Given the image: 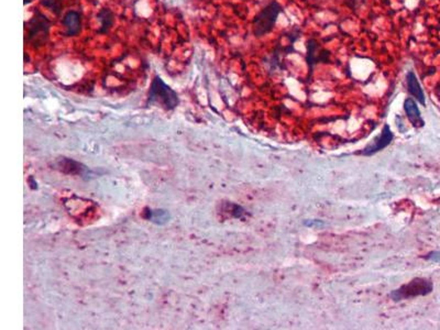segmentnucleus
Returning <instances> with one entry per match:
<instances>
[{"label":"nucleus","instance_id":"nucleus-1","mask_svg":"<svg viewBox=\"0 0 440 330\" xmlns=\"http://www.w3.org/2000/svg\"><path fill=\"white\" fill-rule=\"evenodd\" d=\"M51 25V20L42 11L35 9L33 16L25 23V43H28L33 49L43 47L49 41Z\"/></svg>","mask_w":440,"mask_h":330},{"label":"nucleus","instance_id":"nucleus-2","mask_svg":"<svg viewBox=\"0 0 440 330\" xmlns=\"http://www.w3.org/2000/svg\"><path fill=\"white\" fill-rule=\"evenodd\" d=\"M283 11L282 6L276 0L270 2L258 12L252 20V32L255 38H262L272 32L276 24L277 18Z\"/></svg>","mask_w":440,"mask_h":330},{"label":"nucleus","instance_id":"nucleus-3","mask_svg":"<svg viewBox=\"0 0 440 330\" xmlns=\"http://www.w3.org/2000/svg\"><path fill=\"white\" fill-rule=\"evenodd\" d=\"M179 96L160 76H155L149 92V102L157 104L166 110H172L179 105Z\"/></svg>","mask_w":440,"mask_h":330},{"label":"nucleus","instance_id":"nucleus-4","mask_svg":"<svg viewBox=\"0 0 440 330\" xmlns=\"http://www.w3.org/2000/svg\"><path fill=\"white\" fill-rule=\"evenodd\" d=\"M432 288H434V285H432L431 281L417 278L412 280L409 283L402 285L397 290H394L390 294V296L394 301H399L418 296H426L432 292Z\"/></svg>","mask_w":440,"mask_h":330},{"label":"nucleus","instance_id":"nucleus-5","mask_svg":"<svg viewBox=\"0 0 440 330\" xmlns=\"http://www.w3.org/2000/svg\"><path fill=\"white\" fill-rule=\"evenodd\" d=\"M293 43H288L287 45H282L281 42L276 44L273 52L263 60V63L266 65L267 70L270 74H275L277 72H283L286 70L285 67V59L289 54L296 53Z\"/></svg>","mask_w":440,"mask_h":330},{"label":"nucleus","instance_id":"nucleus-6","mask_svg":"<svg viewBox=\"0 0 440 330\" xmlns=\"http://www.w3.org/2000/svg\"><path fill=\"white\" fill-rule=\"evenodd\" d=\"M306 63L308 66V75L310 76L318 63H330V52L321 49L319 43L315 39H309L306 42Z\"/></svg>","mask_w":440,"mask_h":330},{"label":"nucleus","instance_id":"nucleus-7","mask_svg":"<svg viewBox=\"0 0 440 330\" xmlns=\"http://www.w3.org/2000/svg\"><path fill=\"white\" fill-rule=\"evenodd\" d=\"M393 138L394 135L393 132H392L390 126L384 125L381 134H378L375 139L369 144V146H367L363 149L362 154L370 156L377 153L378 151H382L383 149L390 146V143L392 142V140H393Z\"/></svg>","mask_w":440,"mask_h":330},{"label":"nucleus","instance_id":"nucleus-8","mask_svg":"<svg viewBox=\"0 0 440 330\" xmlns=\"http://www.w3.org/2000/svg\"><path fill=\"white\" fill-rule=\"evenodd\" d=\"M62 24L66 37H76L82 31V15L77 10L67 11L62 18Z\"/></svg>","mask_w":440,"mask_h":330},{"label":"nucleus","instance_id":"nucleus-9","mask_svg":"<svg viewBox=\"0 0 440 330\" xmlns=\"http://www.w3.org/2000/svg\"><path fill=\"white\" fill-rule=\"evenodd\" d=\"M404 110L413 127L422 128L425 126V121L422 118L421 110H419L414 99L408 97L404 100Z\"/></svg>","mask_w":440,"mask_h":330},{"label":"nucleus","instance_id":"nucleus-10","mask_svg":"<svg viewBox=\"0 0 440 330\" xmlns=\"http://www.w3.org/2000/svg\"><path fill=\"white\" fill-rule=\"evenodd\" d=\"M406 82H407V91L408 93L414 97L419 104L426 106V97L423 88L419 84V80L416 77V74L409 71L407 74H406Z\"/></svg>","mask_w":440,"mask_h":330},{"label":"nucleus","instance_id":"nucleus-11","mask_svg":"<svg viewBox=\"0 0 440 330\" xmlns=\"http://www.w3.org/2000/svg\"><path fill=\"white\" fill-rule=\"evenodd\" d=\"M96 20L99 23V28L97 29V33L98 34H106L110 31L111 28L113 26L114 23V13L111 9L109 8H101L97 16H96Z\"/></svg>","mask_w":440,"mask_h":330},{"label":"nucleus","instance_id":"nucleus-12","mask_svg":"<svg viewBox=\"0 0 440 330\" xmlns=\"http://www.w3.org/2000/svg\"><path fill=\"white\" fill-rule=\"evenodd\" d=\"M40 3L56 17H60L62 13L64 0H40Z\"/></svg>","mask_w":440,"mask_h":330},{"label":"nucleus","instance_id":"nucleus-13","mask_svg":"<svg viewBox=\"0 0 440 330\" xmlns=\"http://www.w3.org/2000/svg\"><path fill=\"white\" fill-rule=\"evenodd\" d=\"M301 36H302V29L297 25L293 26L292 29L288 30L287 32L283 33V37H285L288 40V43H293V44L301 38Z\"/></svg>","mask_w":440,"mask_h":330},{"label":"nucleus","instance_id":"nucleus-14","mask_svg":"<svg viewBox=\"0 0 440 330\" xmlns=\"http://www.w3.org/2000/svg\"><path fill=\"white\" fill-rule=\"evenodd\" d=\"M364 4L365 0H344V5L352 11H358Z\"/></svg>","mask_w":440,"mask_h":330},{"label":"nucleus","instance_id":"nucleus-15","mask_svg":"<svg viewBox=\"0 0 440 330\" xmlns=\"http://www.w3.org/2000/svg\"><path fill=\"white\" fill-rule=\"evenodd\" d=\"M151 219L152 220H157L158 223H161V220H164V222H166V220H167V214H166V212H164V211H161V210L153 211V216L151 217Z\"/></svg>","mask_w":440,"mask_h":330},{"label":"nucleus","instance_id":"nucleus-16","mask_svg":"<svg viewBox=\"0 0 440 330\" xmlns=\"http://www.w3.org/2000/svg\"><path fill=\"white\" fill-rule=\"evenodd\" d=\"M425 259L429 261H434V262H440V251L430 252L425 257Z\"/></svg>","mask_w":440,"mask_h":330},{"label":"nucleus","instance_id":"nucleus-17","mask_svg":"<svg viewBox=\"0 0 440 330\" xmlns=\"http://www.w3.org/2000/svg\"><path fill=\"white\" fill-rule=\"evenodd\" d=\"M305 226H307V227H322V226H325L326 224H325L322 220H306L305 223Z\"/></svg>","mask_w":440,"mask_h":330},{"label":"nucleus","instance_id":"nucleus-18","mask_svg":"<svg viewBox=\"0 0 440 330\" xmlns=\"http://www.w3.org/2000/svg\"><path fill=\"white\" fill-rule=\"evenodd\" d=\"M436 93L440 96V82H438V85L436 86Z\"/></svg>","mask_w":440,"mask_h":330},{"label":"nucleus","instance_id":"nucleus-19","mask_svg":"<svg viewBox=\"0 0 440 330\" xmlns=\"http://www.w3.org/2000/svg\"><path fill=\"white\" fill-rule=\"evenodd\" d=\"M32 2H33V0H24L23 4L26 6V5H30Z\"/></svg>","mask_w":440,"mask_h":330}]
</instances>
